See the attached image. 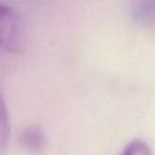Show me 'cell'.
Returning <instances> with one entry per match:
<instances>
[{"mask_svg":"<svg viewBox=\"0 0 155 155\" xmlns=\"http://www.w3.org/2000/svg\"><path fill=\"white\" fill-rule=\"evenodd\" d=\"M25 33L19 15L12 7L0 3V48L16 53L23 49Z\"/></svg>","mask_w":155,"mask_h":155,"instance_id":"cell-1","label":"cell"},{"mask_svg":"<svg viewBox=\"0 0 155 155\" xmlns=\"http://www.w3.org/2000/svg\"><path fill=\"white\" fill-rule=\"evenodd\" d=\"M21 143L30 153H40L46 143V137L42 128L38 125H30L22 132Z\"/></svg>","mask_w":155,"mask_h":155,"instance_id":"cell-2","label":"cell"},{"mask_svg":"<svg viewBox=\"0 0 155 155\" xmlns=\"http://www.w3.org/2000/svg\"><path fill=\"white\" fill-rule=\"evenodd\" d=\"M134 18L142 25H155V0H140L134 10Z\"/></svg>","mask_w":155,"mask_h":155,"instance_id":"cell-3","label":"cell"},{"mask_svg":"<svg viewBox=\"0 0 155 155\" xmlns=\"http://www.w3.org/2000/svg\"><path fill=\"white\" fill-rule=\"evenodd\" d=\"M8 137H10V120H8V112L7 107H5V102L3 99L2 91H0V153L4 151Z\"/></svg>","mask_w":155,"mask_h":155,"instance_id":"cell-4","label":"cell"},{"mask_svg":"<svg viewBox=\"0 0 155 155\" xmlns=\"http://www.w3.org/2000/svg\"><path fill=\"white\" fill-rule=\"evenodd\" d=\"M121 155H153L150 146L140 139H135L127 144Z\"/></svg>","mask_w":155,"mask_h":155,"instance_id":"cell-5","label":"cell"}]
</instances>
